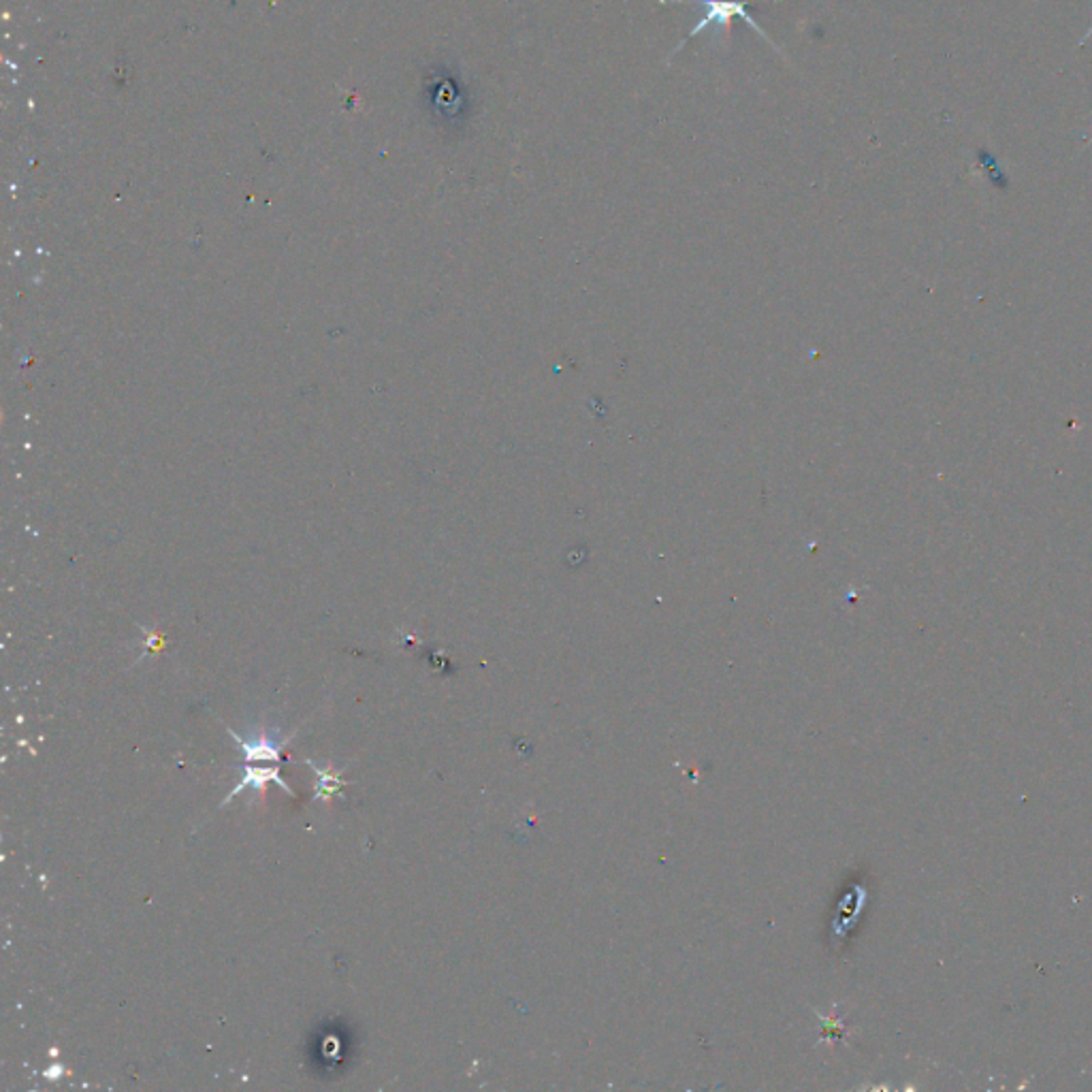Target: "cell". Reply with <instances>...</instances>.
<instances>
[{"label": "cell", "instance_id": "277c9868", "mask_svg": "<svg viewBox=\"0 0 1092 1092\" xmlns=\"http://www.w3.org/2000/svg\"><path fill=\"white\" fill-rule=\"evenodd\" d=\"M1090 3H1092V0H1090ZM1090 37H1092V26H1090V30H1088V32H1086V37H1084V38H1082V41H1079V47H1082V46H1084V43H1086V41H1088V38H1090Z\"/></svg>", "mask_w": 1092, "mask_h": 1092}, {"label": "cell", "instance_id": "7a4b0ae2", "mask_svg": "<svg viewBox=\"0 0 1092 1092\" xmlns=\"http://www.w3.org/2000/svg\"><path fill=\"white\" fill-rule=\"evenodd\" d=\"M231 736L235 739L237 745H240V749L243 751V758H246L248 762H254V759H257V762L258 759H271V762H278L282 756V749H284V745L288 742V739L275 741L267 734H257L250 741L240 739V734H235V732H231Z\"/></svg>", "mask_w": 1092, "mask_h": 1092}, {"label": "cell", "instance_id": "8992f818", "mask_svg": "<svg viewBox=\"0 0 1092 1092\" xmlns=\"http://www.w3.org/2000/svg\"><path fill=\"white\" fill-rule=\"evenodd\" d=\"M751 3H753V0H751Z\"/></svg>", "mask_w": 1092, "mask_h": 1092}, {"label": "cell", "instance_id": "3957f363", "mask_svg": "<svg viewBox=\"0 0 1092 1092\" xmlns=\"http://www.w3.org/2000/svg\"><path fill=\"white\" fill-rule=\"evenodd\" d=\"M271 781H274L275 785H280L282 790L286 791V794L292 796V790L284 783V779L280 777V768L278 766H274V768H246V773H243V779L240 781V783H237V787H233V791H231L229 796L224 798L223 805H229L231 798L240 794V791L246 790V787H252V790L263 791L265 787H267V783H271Z\"/></svg>", "mask_w": 1092, "mask_h": 1092}, {"label": "cell", "instance_id": "5b68a950", "mask_svg": "<svg viewBox=\"0 0 1092 1092\" xmlns=\"http://www.w3.org/2000/svg\"><path fill=\"white\" fill-rule=\"evenodd\" d=\"M1090 140H1092V137H1090Z\"/></svg>", "mask_w": 1092, "mask_h": 1092}, {"label": "cell", "instance_id": "6da1fadb", "mask_svg": "<svg viewBox=\"0 0 1092 1092\" xmlns=\"http://www.w3.org/2000/svg\"><path fill=\"white\" fill-rule=\"evenodd\" d=\"M670 3H698V4H700V7H702V18H700V21H698V24L694 26V29L690 30V35H687V37L683 38V41H681L679 46L674 47L673 56H674L676 52H679L681 47L685 46L687 41H691V38L700 35V32H702L704 29H708V26H725V29H730V21L734 20V18L745 20L747 24H749L751 29L756 30L758 35L764 38V41H768L770 46H773V47H777V46H775V43L770 41V38H768L766 30H764L762 26H759L758 21L751 18V15H749V11H747V4H749L751 0H742V3H739V0H670Z\"/></svg>", "mask_w": 1092, "mask_h": 1092}]
</instances>
